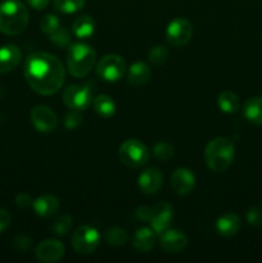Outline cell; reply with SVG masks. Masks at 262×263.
<instances>
[{
  "mask_svg": "<svg viewBox=\"0 0 262 263\" xmlns=\"http://www.w3.org/2000/svg\"><path fill=\"white\" fill-rule=\"evenodd\" d=\"M171 186L179 195H188L194 190L195 176L190 170L177 168L171 175Z\"/></svg>",
  "mask_w": 262,
  "mask_h": 263,
  "instance_id": "9a60e30c",
  "label": "cell"
},
{
  "mask_svg": "<svg viewBox=\"0 0 262 263\" xmlns=\"http://www.w3.org/2000/svg\"><path fill=\"white\" fill-rule=\"evenodd\" d=\"M59 199L51 194H45L33 200V210L40 217H51L59 210Z\"/></svg>",
  "mask_w": 262,
  "mask_h": 263,
  "instance_id": "ac0fdd59",
  "label": "cell"
},
{
  "mask_svg": "<svg viewBox=\"0 0 262 263\" xmlns=\"http://www.w3.org/2000/svg\"><path fill=\"white\" fill-rule=\"evenodd\" d=\"M66 253L63 243L55 239L41 241L36 248V258L43 263H54L62 259Z\"/></svg>",
  "mask_w": 262,
  "mask_h": 263,
  "instance_id": "7c38bea8",
  "label": "cell"
},
{
  "mask_svg": "<svg viewBox=\"0 0 262 263\" xmlns=\"http://www.w3.org/2000/svg\"><path fill=\"white\" fill-rule=\"evenodd\" d=\"M73 35L79 39H89L95 31V21L90 15H81L72 25Z\"/></svg>",
  "mask_w": 262,
  "mask_h": 263,
  "instance_id": "603a6c76",
  "label": "cell"
},
{
  "mask_svg": "<svg viewBox=\"0 0 262 263\" xmlns=\"http://www.w3.org/2000/svg\"><path fill=\"white\" fill-rule=\"evenodd\" d=\"M126 62L117 54H107L97 64V74L107 82H116L123 77Z\"/></svg>",
  "mask_w": 262,
  "mask_h": 263,
  "instance_id": "52a82bcc",
  "label": "cell"
},
{
  "mask_svg": "<svg viewBox=\"0 0 262 263\" xmlns=\"http://www.w3.org/2000/svg\"><path fill=\"white\" fill-rule=\"evenodd\" d=\"M118 157L123 166L128 168H140L149 159L148 148L136 139H128L121 144Z\"/></svg>",
  "mask_w": 262,
  "mask_h": 263,
  "instance_id": "5b68a950",
  "label": "cell"
},
{
  "mask_svg": "<svg viewBox=\"0 0 262 263\" xmlns=\"http://www.w3.org/2000/svg\"><path fill=\"white\" fill-rule=\"evenodd\" d=\"M100 236L95 228L90 225H82L74 231L72 236V246L73 249L81 256H89L94 253L99 247Z\"/></svg>",
  "mask_w": 262,
  "mask_h": 263,
  "instance_id": "8992f818",
  "label": "cell"
},
{
  "mask_svg": "<svg viewBox=\"0 0 262 263\" xmlns=\"http://www.w3.org/2000/svg\"><path fill=\"white\" fill-rule=\"evenodd\" d=\"M152 69L144 62H135L133 66L128 68L127 72V81L128 84L135 87L144 86L146 82L151 80Z\"/></svg>",
  "mask_w": 262,
  "mask_h": 263,
  "instance_id": "ffe728a7",
  "label": "cell"
},
{
  "mask_svg": "<svg viewBox=\"0 0 262 263\" xmlns=\"http://www.w3.org/2000/svg\"><path fill=\"white\" fill-rule=\"evenodd\" d=\"M157 234L153 229L141 228L135 233L133 238V247L140 253H148L156 246Z\"/></svg>",
  "mask_w": 262,
  "mask_h": 263,
  "instance_id": "d6986e66",
  "label": "cell"
},
{
  "mask_svg": "<svg viewBox=\"0 0 262 263\" xmlns=\"http://www.w3.org/2000/svg\"><path fill=\"white\" fill-rule=\"evenodd\" d=\"M72 228V217L69 215H63L54 222L53 225V233L58 236L66 235L69 233Z\"/></svg>",
  "mask_w": 262,
  "mask_h": 263,
  "instance_id": "4dcf8cb0",
  "label": "cell"
},
{
  "mask_svg": "<svg viewBox=\"0 0 262 263\" xmlns=\"http://www.w3.org/2000/svg\"><path fill=\"white\" fill-rule=\"evenodd\" d=\"M235 148L233 141L228 138H215L207 144L204 149L205 164L211 171L223 172L233 163Z\"/></svg>",
  "mask_w": 262,
  "mask_h": 263,
  "instance_id": "3957f363",
  "label": "cell"
},
{
  "mask_svg": "<svg viewBox=\"0 0 262 263\" xmlns=\"http://www.w3.org/2000/svg\"><path fill=\"white\" fill-rule=\"evenodd\" d=\"M59 27H61V21H59V18L55 14H46L41 18L40 28L48 36L55 32Z\"/></svg>",
  "mask_w": 262,
  "mask_h": 263,
  "instance_id": "83f0119b",
  "label": "cell"
},
{
  "mask_svg": "<svg viewBox=\"0 0 262 263\" xmlns=\"http://www.w3.org/2000/svg\"><path fill=\"white\" fill-rule=\"evenodd\" d=\"M159 244H161V248L167 253H179L186 248L188 238L182 231L167 229L161 234Z\"/></svg>",
  "mask_w": 262,
  "mask_h": 263,
  "instance_id": "5bb4252c",
  "label": "cell"
},
{
  "mask_svg": "<svg viewBox=\"0 0 262 263\" xmlns=\"http://www.w3.org/2000/svg\"><path fill=\"white\" fill-rule=\"evenodd\" d=\"M82 122V116L80 113V110H69L68 113L64 117V127L67 130H74V128L79 127Z\"/></svg>",
  "mask_w": 262,
  "mask_h": 263,
  "instance_id": "1f68e13d",
  "label": "cell"
},
{
  "mask_svg": "<svg viewBox=\"0 0 262 263\" xmlns=\"http://www.w3.org/2000/svg\"><path fill=\"white\" fill-rule=\"evenodd\" d=\"M128 240L126 230L121 228H110L105 234V241L112 247H123Z\"/></svg>",
  "mask_w": 262,
  "mask_h": 263,
  "instance_id": "d4e9b609",
  "label": "cell"
},
{
  "mask_svg": "<svg viewBox=\"0 0 262 263\" xmlns=\"http://www.w3.org/2000/svg\"><path fill=\"white\" fill-rule=\"evenodd\" d=\"M85 5V0H54L57 10L64 14H72L81 10Z\"/></svg>",
  "mask_w": 262,
  "mask_h": 263,
  "instance_id": "484cf974",
  "label": "cell"
},
{
  "mask_svg": "<svg viewBox=\"0 0 262 263\" xmlns=\"http://www.w3.org/2000/svg\"><path fill=\"white\" fill-rule=\"evenodd\" d=\"M10 222H12V216H10V213L7 210L0 208V233L7 230L10 226Z\"/></svg>",
  "mask_w": 262,
  "mask_h": 263,
  "instance_id": "e575fe53",
  "label": "cell"
},
{
  "mask_svg": "<svg viewBox=\"0 0 262 263\" xmlns=\"http://www.w3.org/2000/svg\"><path fill=\"white\" fill-rule=\"evenodd\" d=\"M138 184L144 194H156L157 192H159L162 185H163V176H162V172L159 171L158 168H156V167H149V168L144 170V171L139 175Z\"/></svg>",
  "mask_w": 262,
  "mask_h": 263,
  "instance_id": "4fadbf2b",
  "label": "cell"
},
{
  "mask_svg": "<svg viewBox=\"0 0 262 263\" xmlns=\"http://www.w3.org/2000/svg\"><path fill=\"white\" fill-rule=\"evenodd\" d=\"M26 2L30 4V7H32L36 10L45 9L49 4V0H26Z\"/></svg>",
  "mask_w": 262,
  "mask_h": 263,
  "instance_id": "8d00e7d4",
  "label": "cell"
},
{
  "mask_svg": "<svg viewBox=\"0 0 262 263\" xmlns=\"http://www.w3.org/2000/svg\"><path fill=\"white\" fill-rule=\"evenodd\" d=\"M136 217L141 221H146L149 222L152 218V208L148 205H140V207L136 210Z\"/></svg>",
  "mask_w": 262,
  "mask_h": 263,
  "instance_id": "d590c367",
  "label": "cell"
},
{
  "mask_svg": "<svg viewBox=\"0 0 262 263\" xmlns=\"http://www.w3.org/2000/svg\"><path fill=\"white\" fill-rule=\"evenodd\" d=\"M31 122L39 133H53L58 126L55 113L45 105H36L31 110Z\"/></svg>",
  "mask_w": 262,
  "mask_h": 263,
  "instance_id": "30bf717a",
  "label": "cell"
},
{
  "mask_svg": "<svg viewBox=\"0 0 262 263\" xmlns=\"http://www.w3.org/2000/svg\"><path fill=\"white\" fill-rule=\"evenodd\" d=\"M193 26L185 18H175L166 28V39L174 48H182L192 40Z\"/></svg>",
  "mask_w": 262,
  "mask_h": 263,
  "instance_id": "9c48e42d",
  "label": "cell"
},
{
  "mask_svg": "<svg viewBox=\"0 0 262 263\" xmlns=\"http://www.w3.org/2000/svg\"><path fill=\"white\" fill-rule=\"evenodd\" d=\"M172 217H174V207L169 202H159L152 208V218L149 222L154 233L161 235L170 228Z\"/></svg>",
  "mask_w": 262,
  "mask_h": 263,
  "instance_id": "8fae6325",
  "label": "cell"
},
{
  "mask_svg": "<svg viewBox=\"0 0 262 263\" xmlns=\"http://www.w3.org/2000/svg\"><path fill=\"white\" fill-rule=\"evenodd\" d=\"M247 221L252 226L262 225V210L258 207L249 208L247 212Z\"/></svg>",
  "mask_w": 262,
  "mask_h": 263,
  "instance_id": "d6a6232c",
  "label": "cell"
},
{
  "mask_svg": "<svg viewBox=\"0 0 262 263\" xmlns=\"http://www.w3.org/2000/svg\"><path fill=\"white\" fill-rule=\"evenodd\" d=\"M92 107H94L95 113L103 118L113 117L116 113V103L109 95H98L95 99H92Z\"/></svg>",
  "mask_w": 262,
  "mask_h": 263,
  "instance_id": "7402d4cb",
  "label": "cell"
},
{
  "mask_svg": "<svg viewBox=\"0 0 262 263\" xmlns=\"http://www.w3.org/2000/svg\"><path fill=\"white\" fill-rule=\"evenodd\" d=\"M154 158L161 162H166L174 157V146L166 141H159L153 148Z\"/></svg>",
  "mask_w": 262,
  "mask_h": 263,
  "instance_id": "4316f807",
  "label": "cell"
},
{
  "mask_svg": "<svg viewBox=\"0 0 262 263\" xmlns=\"http://www.w3.org/2000/svg\"><path fill=\"white\" fill-rule=\"evenodd\" d=\"M167 58H169V50L166 46L157 45L151 49L149 51V61L154 64V66H161V64L166 63Z\"/></svg>",
  "mask_w": 262,
  "mask_h": 263,
  "instance_id": "f546056e",
  "label": "cell"
},
{
  "mask_svg": "<svg viewBox=\"0 0 262 263\" xmlns=\"http://www.w3.org/2000/svg\"><path fill=\"white\" fill-rule=\"evenodd\" d=\"M23 74L31 89L40 95H54L62 89L66 80L63 63L55 55L44 51L27 57Z\"/></svg>",
  "mask_w": 262,
  "mask_h": 263,
  "instance_id": "6da1fadb",
  "label": "cell"
},
{
  "mask_svg": "<svg viewBox=\"0 0 262 263\" xmlns=\"http://www.w3.org/2000/svg\"><path fill=\"white\" fill-rule=\"evenodd\" d=\"M22 59V51L17 45L7 44L0 46V73H8L17 68Z\"/></svg>",
  "mask_w": 262,
  "mask_h": 263,
  "instance_id": "2e32d148",
  "label": "cell"
},
{
  "mask_svg": "<svg viewBox=\"0 0 262 263\" xmlns=\"http://www.w3.org/2000/svg\"><path fill=\"white\" fill-rule=\"evenodd\" d=\"M30 20L27 7L20 0L0 3V32L15 36L26 30Z\"/></svg>",
  "mask_w": 262,
  "mask_h": 263,
  "instance_id": "7a4b0ae2",
  "label": "cell"
},
{
  "mask_svg": "<svg viewBox=\"0 0 262 263\" xmlns=\"http://www.w3.org/2000/svg\"><path fill=\"white\" fill-rule=\"evenodd\" d=\"M49 40L59 48H68L71 45V37H69L68 31L63 27H59L55 32L49 35Z\"/></svg>",
  "mask_w": 262,
  "mask_h": 263,
  "instance_id": "f1b7e54d",
  "label": "cell"
},
{
  "mask_svg": "<svg viewBox=\"0 0 262 263\" xmlns=\"http://www.w3.org/2000/svg\"><path fill=\"white\" fill-rule=\"evenodd\" d=\"M97 53L90 45L76 43L68 46L67 50V68L71 76L82 79L94 68Z\"/></svg>",
  "mask_w": 262,
  "mask_h": 263,
  "instance_id": "277c9868",
  "label": "cell"
},
{
  "mask_svg": "<svg viewBox=\"0 0 262 263\" xmlns=\"http://www.w3.org/2000/svg\"><path fill=\"white\" fill-rule=\"evenodd\" d=\"M240 217L231 212L225 213L216 221V231L218 233V235L223 236V238H230V236L236 235L238 231L240 230Z\"/></svg>",
  "mask_w": 262,
  "mask_h": 263,
  "instance_id": "e0dca14e",
  "label": "cell"
},
{
  "mask_svg": "<svg viewBox=\"0 0 262 263\" xmlns=\"http://www.w3.org/2000/svg\"><path fill=\"white\" fill-rule=\"evenodd\" d=\"M63 103L74 110H85L92 103V95L86 85H69L63 91Z\"/></svg>",
  "mask_w": 262,
  "mask_h": 263,
  "instance_id": "ba28073f",
  "label": "cell"
},
{
  "mask_svg": "<svg viewBox=\"0 0 262 263\" xmlns=\"http://www.w3.org/2000/svg\"><path fill=\"white\" fill-rule=\"evenodd\" d=\"M217 105L220 108L221 112L223 113H235L239 109V98L235 92L230 91V90H225L221 92L217 98Z\"/></svg>",
  "mask_w": 262,
  "mask_h": 263,
  "instance_id": "cb8c5ba5",
  "label": "cell"
},
{
  "mask_svg": "<svg viewBox=\"0 0 262 263\" xmlns=\"http://www.w3.org/2000/svg\"><path fill=\"white\" fill-rule=\"evenodd\" d=\"M15 204L20 208H28L33 204V200L28 194L21 193V194H18L17 197H15Z\"/></svg>",
  "mask_w": 262,
  "mask_h": 263,
  "instance_id": "836d02e7",
  "label": "cell"
},
{
  "mask_svg": "<svg viewBox=\"0 0 262 263\" xmlns=\"http://www.w3.org/2000/svg\"><path fill=\"white\" fill-rule=\"evenodd\" d=\"M243 115L253 125L262 126V97H253L247 100Z\"/></svg>",
  "mask_w": 262,
  "mask_h": 263,
  "instance_id": "44dd1931",
  "label": "cell"
}]
</instances>
